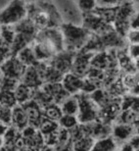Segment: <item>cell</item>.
<instances>
[{
    "instance_id": "36",
    "label": "cell",
    "mask_w": 139,
    "mask_h": 151,
    "mask_svg": "<svg viewBox=\"0 0 139 151\" xmlns=\"http://www.w3.org/2000/svg\"><path fill=\"white\" fill-rule=\"evenodd\" d=\"M8 3L9 2H7V1H0V12H1L3 9L6 7V6H7Z\"/></svg>"
},
{
    "instance_id": "9",
    "label": "cell",
    "mask_w": 139,
    "mask_h": 151,
    "mask_svg": "<svg viewBox=\"0 0 139 151\" xmlns=\"http://www.w3.org/2000/svg\"><path fill=\"white\" fill-rule=\"evenodd\" d=\"M75 53L70 52V51H62L59 54H57L49 61V64L52 67L61 73L63 76L71 72L72 64L74 61Z\"/></svg>"
},
{
    "instance_id": "19",
    "label": "cell",
    "mask_w": 139,
    "mask_h": 151,
    "mask_svg": "<svg viewBox=\"0 0 139 151\" xmlns=\"http://www.w3.org/2000/svg\"><path fill=\"white\" fill-rule=\"evenodd\" d=\"M63 115H72L77 116L78 111V102L77 95H71L65 101L60 104Z\"/></svg>"
},
{
    "instance_id": "2",
    "label": "cell",
    "mask_w": 139,
    "mask_h": 151,
    "mask_svg": "<svg viewBox=\"0 0 139 151\" xmlns=\"http://www.w3.org/2000/svg\"><path fill=\"white\" fill-rule=\"evenodd\" d=\"M28 16V7L24 1H11L0 12V25L14 27Z\"/></svg>"
},
{
    "instance_id": "12",
    "label": "cell",
    "mask_w": 139,
    "mask_h": 151,
    "mask_svg": "<svg viewBox=\"0 0 139 151\" xmlns=\"http://www.w3.org/2000/svg\"><path fill=\"white\" fill-rule=\"evenodd\" d=\"M62 86H64L70 95H77L81 92V87H82V78L77 77L72 73L66 74L63 77L61 81Z\"/></svg>"
},
{
    "instance_id": "11",
    "label": "cell",
    "mask_w": 139,
    "mask_h": 151,
    "mask_svg": "<svg viewBox=\"0 0 139 151\" xmlns=\"http://www.w3.org/2000/svg\"><path fill=\"white\" fill-rule=\"evenodd\" d=\"M41 88L50 95V97L52 98L54 103L58 104V105H60L63 101H65L68 97L71 96L66 91V89L64 88V86H62L61 83H43Z\"/></svg>"
},
{
    "instance_id": "16",
    "label": "cell",
    "mask_w": 139,
    "mask_h": 151,
    "mask_svg": "<svg viewBox=\"0 0 139 151\" xmlns=\"http://www.w3.org/2000/svg\"><path fill=\"white\" fill-rule=\"evenodd\" d=\"M118 144L112 137H107L100 139H96L93 143L91 151H118Z\"/></svg>"
},
{
    "instance_id": "5",
    "label": "cell",
    "mask_w": 139,
    "mask_h": 151,
    "mask_svg": "<svg viewBox=\"0 0 139 151\" xmlns=\"http://www.w3.org/2000/svg\"><path fill=\"white\" fill-rule=\"evenodd\" d=\"M95 53L88 52V51L81 50L75 54L74 61H72L71 72L81 78H85L90 69V60Z\"/></svg>"
},
{
    "instance_id": "31",
    "label": "cell",
    "mask_w": 139,
    "mask_h": 151,
    "mask_svg": "<svg viewBox=\"0 0 139 151\" xmlns=\"http://www.w3.org/2000/svg\"><path fill=\"white\" fill-rule=\"evenodd\" d=\"M125 39L128 44H138L139 41V34L138 31H133V29H129L128 34L125 35Z\"/></svg>"
},
{
    "instance_id": "10",
    "label": "cell",
    "mask_w": 139,
    "mask_h": 151,
    "mask_svg": "<svg viewBox=\"0 0 139 151\" xmlns=\"http://www.w3.org/2000/svg\"><path fill=\"white\" fill-rule=\"evenodd\" d=\"M23 108L25 109L28 117L29 126H32L34 128L37 129L39 128L41 124V121L43 119V111L40 108V106L36 103L34 100H29L27 103L22 105Z\"/></svg>"
},
{
    "instance_id": "25",
    "label": "cell",
    "mask_w": 139,
    "mask_h": 151,
    "mask_svg": "<svg viewBox=\"0 0 139 151\" xmlns=\"http://www.w3.org/2000/svg\"><path fill=\"white\" fill-rule=\"evenodd\" d=\"M78 124L80 123H78L77 116H72V115H63L61 119L58 121V125L61 128L69 129V131L77 127Z\"/></svg>"
},
{
    "instance_id": "30",
    "label": "cell",
    "mask_w": 139,
    "mask_h": 151,
    "mask_svg": "<svg viewBox=\"0 0 139 151\" xmlns=\"http://www.w3.org/2000/svg\"><path fill=\"white\" fill-rule=\"evenodd\" d=\"M128 49H126V53L130 58L135 62H138V57H139V49H138V44H128Z\"/></svg>"
},
{
    "instance_id": "35",
    "label": "cell",
    "mask_w": 139,
    "mask_h": 151,
    "mask_svg": "<svg viewBox=\"0 0 139 151\" xmlns=\"http://www.w3.org/2000/svg\"><path fill=\"white\" fill-rule=\"evenodd\" d=\"M38 151H54V147L49 146V145H45L44 144V145L42 146Z\"/></svg>"
},
{
    "instance_id": "21",
    "label": "cell",
    "mask_w": 139,
    "mask_h": 151,
    "mask_svg": "<svg viewBox=\"0 0 139 151\" xmlns=\"http://www.w3.org/2000/svg\"><path fill=\"white\" fill-rule=\"evenodd\" d=\"M16 32L13 27L9 26H0V42L10 47L13 42Z\"/></svg>"
},
{
    "instance_id": "6",
    "label": "cell",
    "mask_w": 139,
    "mask_h": 151,
    "mask_svg": "<svg viewBox=\"0 0 139 151\" xmlns=\"http://www.w3.org/2000/svg\"><path fill=\"white\" fill-rule=\"evenodd\" d=\"M26 68H27L26 66L23 65L16 56H11L10 58L6 60L0 66V69H1L4 77L14 78V80L20 81L24 73H25Z\"/></svg>"
},
{
    "instance_id": "8",
    "label": "cell",
    "mask_w": 139,
    "mask_h": 151,
    "mask_svg": "<svg viewBox=\"0 0 139 151\" xmlns=\"http://www.w3.org/2000/svg\"><path fill=\"white\" fill-rule=\"evenodd\" d=\"M21 83L34 90L40 88L44 83L39 63L35 66H29V67L26 68L25 73L21 78Z\"/></svg>"
},
{
    "instance_id": "14",
    "label": "cell",
    "mask_w": 139,
    "mask_h": 151,
    "mask_svg": "<svg viewBox=\"0 0 139 151\" xmlns=\"http://www.w3.org/2000/svg\"><path fill=\"white\" fill-rule=\"evenodd\" d=\"M112 126L107 124L101 123L99 121H95L90 123V137L96 139H100L107 137H111Z\"/></svg>"
},
{
    "instance_id": "26",
    "label": "cell",
    "mask_w": 139,
    "mask_h": 151,
    "mask_svg": "<svg viewBox=\"0 0 139 151\" xmlns=\"http://www.w3.org/2000/svg\"><path fill=\"white\" fill-rule=\"evenodd\" d=\"M20 83V81L14 80V78L4 77L0 83V90H5V91H14Z\"/></svg>"
},
{
    "instance_id": "27",
    "label": "cell",
    "mask_w": 139,
    "mask_h": 151,
    "mask_svg": "<svg viewBox=\"0 0 139 151\" xmlns=\"http://www.w3.org/2000/svg\"><path fill=\"white\" fill-rule=\"evenodd\" d=\"M0 123L6 127H10L12 124V109L0 106Z\"/></svg>"
},
{
    "instance_id": "34",
    "label": "cell",
    "mask_w": 139,
    "mask_h": 151,
    "mask_svg": "<svg viewBox=\"0 0 139 151\" xmlns=\"http://www.w3.org/2000/svg\"><path fill=\"white\" fill-rule=\"evenodd\" d=\"M7 128H8V127H6V126L3 125V124L0 123V137H2L3 135H4V134H5V132H6V129H7Z\"/></svg>"
},
{
    "instance_id": "39",
    "label": "cell",
    "mask_w": 139,
    "mask_h": 151,
    "mask_svg": "<svg viewBox=\"0 0 139 151\" xmlns=\"http://www.w3.org/2000/svg\"><path fill=\"white\" fill-rule=\"evenodd\" d=\"M0 26H1V25H0Z\"/></svg>"
},
{
    "instance_id": "38",
    "label": "cell",
    "mask_w": 139,
    "mask_h": 151,
    "mask_svg": "<svg viewBox=\"0 0 139 151\" xmlns=\"http://www.w3.org/2000/svg\"><path fill=\"white\" fill-rule=\"evenodd\" d=\"M3 146V138L2 137H0V148Z\"/></svg>"
},
{
    "instance_id": "23",
    "label": "cell",
    "mask_w": 139,
    "mask_h": 151,
    "mask_svg": "<svg viewBox=\"0 0 139 151\" xmlns=\"http://www.w3.org/2000/svg\"><path fill=\"white\" fill-rule=\"evenodd\" d=\"M94 141V138L91 137H83L80 139L72 142V151H91Z\"/></svg>"
},
{
    "instance_id": "37",
    "label": "cell",
    "mask_w": 139,
    "mask_h": 151,
    "mask_svg": "<svg viewBox=\"0 0 139 151\" xmlns=\"http://www.w3.org/2000/svg\"><path fill=\"white\" fill-rule=\"evenodd\" d=\"M3 78H4V75H3L1 69H0V83H1V81L3 80Z\"/></svg>"
},
{
    "instance_id": "3",
    "label": "cell",
    "mask_w": 139,
    "mask_h": 151,
    "mask_svg": "<svg viewBox=\"0 0 139 151\" xmlns=\"http://www.w3.org/2000/svg\"><path fill=\"white\" fill-rule=\"evenodd\" d=\"M54 5L63 24L81 26L82 13L78 8L77 1H56Z\"/></svg>"
},
{
    "instance_id": "17",
    "label": "cell",
    "mask_w": 139,
    "mask_h": 151,
    "mask_svg": "<svg viewBox=\"0 0 139 151\" xmlns=\"http://www.w3.org/2000/svg\"><path fill=\"white\" fill-rule=\"evenodd\" d=\"M34 89L29 88V86H25V84L20 81V83L18 84L16 89L14 90V94L15 97H16L17 103L19 105H23L27 103V102H29V100H32V96H34Z\"/></svg>"
},
{
    "instance_id": "33",
    "label": "cell",
    "mask_w": 139,
    "mask_h": 151,
    "mask_svg": "<svg viewBox=\"0 0 139 151\" xmlns=\"http://www.w3.org/2000/svg\"><path fill=\"white\" fill-rule=\"evenodd\" d=\"M128 142L130 144L131 147L133 148L135 151H139V137H138V134H134L130 139H129Z\"/></svg>"
},
{
    "instance_id": "28",
    "label": "cell",
    "mask_w": 139,
    "mask_h": 151,
    "mask_svg": "<svg viewBox=\"0 0 139 151\" xmlns=\"http://www.w3.org/2000/svg\"><path fill=\"white\" fill-rule=\"evenodd\" d=\"M77 3L82 15L90 13V12L94 11L96 8V2L92 1V0H81V1H77Z\"/></svg>"
},
{
    "instance_id": "4",
    "label": "cell",
    "mask_w": 139,
    "mask_h": 151,
    "mask_svg": "<svg viewBox=\"0 0 139 151\" xmlns=\"http://www.w3.org/2000/svg\"><path fill=\"white\" fill-rule=\"evenodd\" d=\"M78 102V111L77 114V121L80 124H90L97 121L99 108L91 100L88 94L78 93L77 94Z\"/></svg>"
},
{
    "instance_id": "7",
    "label": "cell",
    "mask_w": 139,
    "mask_h": 151,
    "mask_svg": "<svg viewBox=\"0 0 139 151\" xmlns=\"http://www.w3.org/2000/svg\"><path fill=\"white\" fill-rule=\"evenodd\" d=\"M136 134H138V128L132 125L114 124V125L112 126L111 137L114 138L115 141H116L119 145L128 142V141Z\"/></svg>"
},
{
    "instance_id": "1",
    "label": "cell",
    "mask_w": 139,
    "mask_h": 151,
    "mask_svg": "<svg viewBox=\"0 0 139 151\" xmlns=\"http://www.w3.org/2000/svg\"><path fill=\"white\" fill-rule=\"evenodd\" d=\"M60 29L64 40V50L75 53L80 52L84 48L89 40L91 34L82 26H72L62 24Z\"/></svg>"
},
{
    "instance_id": "22",
    "label": "cell",
    "mask_w": 139,
    "mask_h": 151,
    "mask_svg": "<svg viewBox=\"0 0 139 151\" xmlns=\"http://www.w3.org/2000/svg\"><path fill=\"white\" fill-rule=\"evenodd\" d=\"M59 128V125L57 122H54L52 120H49L47 118L43 117L41 121V124L38 128V131L40 132L42 137H46L48 134H51L55 132Z\"/></svg>"
},
{
    "instance_id": "32",
    "label": "cell",
    "mask_w": 139,
    "mask_h": 151,
    "mask_svg": "<svg viewBox=\"0 0 139 151\" xmlns=\"http://www.w3.org/2000/svg\"><path fill=\"white\" fill-rule=\"evenodd\" d=\"M129 29L138 31V13L134 14L129 20Z\"/></svg>"
},
{
    "instance_id": "29",
    "label": "cell",
    "mask_w": 139,
    "mask_h": 151,
    "mask_svg": "<svg viewBox=\"0 0 139 151\" xmlns=\"http://www.w3.org/2000/svg\"><path fill=\"white\" fill-rule=\"evenodd\" d=\"M11 56L12 55H11L10 47L0 42V66H1L6 60L10 58Z\"/></svg>"
},
{
    "instance_id": "20",
    "label": "cell",
    "mask_w": 139,
    "mask_h": 151,
    "mask_svg": "<svg viewBox=\"0 0 139 151\" xmlns=\"http://www.w3.org/2000/svg\"><path fill=\"white\" fill-rule=\"evenodd\" d=\"M42 111H43V116L45 118H47V119H49V120H52L54 122H57V123H58V121L61 119V117L63 116L60 105L55 104V103L50 104L49 106L44 108Z\"/></svg>"
},
{
    "instance_id": "15",
    "label": "cell",
    "mask_w": 139,
    "mask_h": 151,
    "mask_svg": "<svg viewBox=\"0 0 139 151\" xmlns=\"http://www.w3.org/2000/svg\"><path fill=\"white\" fill-rule=\"evenodd\" d=\"M2 138H3V145L16 149L17 144L19 143V141L22 138V137H21V131L10 126L6 129Z\"/></svg>"
},
{
    "instance_id": "18",
    "label": "cell",
    "mask_w": 139,
    "mask_h": 151,
    "mask_svg": "<svg viewBox=\"0 0 139 151\" xmlns=\"http://www.w3.org/2000/svg\"><path fill=\"white\" fill-rule=\"evenodd\" d=\"M16 57L20 60V62L23 65H25L26 67H29V66H35L38 64V62L36 61L34 51H32V45H29L24 48L23 50H21L19 53L17 54Z\"/></svg>"
},
{
    "instance_id": "13",
    "label": "cell",
    "mask_w": 139,
    "mask_h": 151,
    "mask_svg": "<svg viewBox=\"0 0 139 151\" xmlns=\"http://www.w3.org/2000/svg\"><path fill=\"white\" fill-rule=\"evenodd\" d=\"M12 127L18 129L19 131H23L26 127L29 126L28 117L25 109L22 105H16L14 108H12Z\"/></svg>"
},
{
    "instance_id": "24",
    "label": "cell",
    "mask_w": 139,
    "mask_h": 151,
    "mask_svg": "<svg viewBox=\"0 0 139 151\" xmlns=\"http://www.w3.org/2000/svg\"><path fill=\"white\" fill-rule=\"evenodd\" d=\"M18 105L16 97H15L14 91H5V90H0V106L7 107V108H14Z\"/></svg>"
}]
</instances>
